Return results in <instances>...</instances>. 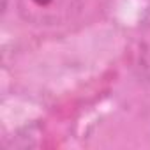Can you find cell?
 <instances>
[{
    "label": "cell",
    "instance_id": "cell-1",
    "mask_svg": "<svg viewBox=\"0 0 150 150\" xmlns=\"http://www.w3.org/2000/svg\"><path fill=\"white\" fill-rule=\"evenodd\" d=\"M87 0H18V16L32 27H62L76 21Z\"/></svg>",
    "mask_w": 150,
    "mask_h": 150
},
{
    "label": "cell",
    "instance_id": "cell-2",
    "mask_svg": "<svg viewBox=\"0 0 150 150\" xmlns=\"http://www.w3.org/2000/svg\"><path fill=\"white\" fill-rule=\"evenodd\" d=\"M2 4H4V6H6V4H7V0H2Z\"/></svg>",
    "mask_w": 150,
    "mask_h": 150
}]
</instances>
